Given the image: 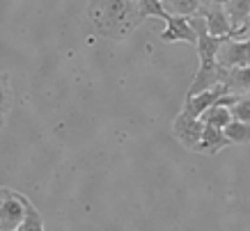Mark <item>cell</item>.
<instances>
[{
  "label": "cell",
  "instance_id": "277c9868",
  "mask_svg": "<svg viewBox=\"0 0 250 231\" xmlns=\"http://www.w3.org/2000/svg\"><path fill=\"white\" fill-rule=\"evenodd\" d=\"M202 128L205 126H202L200 119L190 117L188 112L179 110V115H177V119H174V124H172V135L184 149L195 151L197 144H200V137H202Z\"/></svg>",
  "mask_w": 250,
  "mask_h": 231
},
{
  "label": "cell",
  "instance_id": "7a4b0ae2",
  "mask_svg": "<svg viewBox=\"0 0 250 231\" xmlns=\"http://www.w3.org/2000/svg\"><path fill=\"white\" fill-rule=\"evenodd\" d=\"M195 16L202 19L207 32L211 37H232V35L248 37V28H241V30H236V32L229 28L228 16L223 12V0H200Z\"/></svg>",
  "mask_w": 250,
  "mask_h": 231
},
{
  "label": "cell",
  "instance_id": "30bf717a",
  "mask_svg": "<svg viewBox=\"0 0 250 231\" xmlns=\"http://www.w3.org/2000/svg\"><path fill=\"white\" fill-rule=\"evenodd\" d=\"M229 147V142L225 140L223 131L218 128H209L205 126L202 128V137H200V144H197L195 154H205V156H216L220 149Z\"/></svg>",
  "mask_w": 250,
  "mask_h": 231
},
{
  "label": "cell",
  "instance_id": "3957f363",
  "mask_svg": "<svg viewBox=\"0 0 250 231\" xmlns=\"http://www.w3.org/2000/svg\"><path fill=\"white\" fill-rule=\"evenodd\" d=\"M216 64H218L223 71L250 67V39H234V37L225 39V41L218 46Z\"/></svg>",
  "mask_w": 250,
  "mask_h": 231
},
{
  "label": "cell",
  "instance_id": "ba28073f",
  "mask_svg": "<svg viewBox=\"0 0 250 231\" xmlns=\"http://www.w3.org/2000/svg\"><path fill=\"white\" fill-rule=\"evenodd\" d=\"M218 85H223L228 96H250V67L223 71V78Z\"/></svg>",
  "mask_w": 250,
  "mask_h": 231
},
{
  "label": "cell",
  "instance_id": "9a60e30c",
  "mask_svg": "<svg viewBox=\"0 0 250 231\" xmlns=\"http://www.w3.org/2000/svg\"><path fill=\"white\" fill-rule=\"evenodd\" d=\"M223 135L229 144H248L250 142V124H239V121H229L223 128Z\"/></svg>",
  "mask_w": 250,
  "mask_h": 231
},
{
  "label": "cell",
  "instance_id": "7c38bea8",
  "mask_svg": "<svg viewBox=\"0 0 250 231\" xmlns=\"http://www.w3.org/2000/svg\"><path fill=\"white\" fill-rule=\"evenodd\" d=\"M19 199H21L23 209H25V217H23L21 231H44V220H42V215H39L37 206L21 192H19Z\"/></svg>",
  "mask_w": 250,
  "mask_h": 231
},
{
  "label": "cell",
  "instance_id": "2e32d148",
  "mask_svg": "<svg viewBox=\"0 0 250 231\" xmlns=\"http://www.w3.org/2000/svg\"><path fill=\"white\" fill-rule=\"evenodd\" d=\"M228 112L232 121L239 124H250V96H239L228 105Z\"/></svg>",
  "mask_w": 250,
  "mask_h": 231
},
{
  "label": "cell",
  "instance_id": "5b68a950",
  "mask_svg": "<svg viewBox=\"0 0 250 231\" xmlns=\"http://www.w3.org/2000/svg\"><path fill=\"white\" fill-rule=\"evenodd\" d=\"M166 30L159 35V41L163 44H188L195 48L197 44V35L190 28L188 19H177V16H166Z\"/></svg>",
  "mask_w": 250,
  "mask_h": 231
},
{
  "label": "cell",
  "instance_id": "e0dca14e",
  "mask_svg": "<svg viewBox=\"0 0 250 231\" xmlns=\"http://www.w3.org/2000/svg\"><path fill=\"white\" fill-rule=\"evenodd\" d=\"M138 9H140V16L149 19V16H156V19H166V12L161 7V0H138Z\"/></svg>",
  "mask_w": 250,
  "mask_h": 231
},
{
  "label": "cell",
  "instance_id": "8992f818",
  "mask_svg": "<svg viewBox=\"0 0 250 231\" xmlns=\"http://www.w3.org/2000/svg\"><path fill=\"white\" fill-rule=\"evenodd\" d=\"M25 217V209H23L19 192L7 188V194L0 204V231H16L23 224Z\"/></svg>",
  "mask_w": 250,
  "mask_h": 231
},
{
  "label": "cell",
  "instance_id": "6da1fadb",
  "mask_svg": "<svg viewBox=\"0 0 250 231\" xmlns=\"http://www.w3.org/2000/svg\"><path fill=\"white\" fill-rule=\"evenodd\" d=\"M90 19L97 35L122 41L143 23L138 0H104L90 2Z\"/></svg>",
  "mask_w": 250,
  "mask_h": 231
},
{
  "label": "cell",
  "instance_id": "4fadbf2b",
  "mask_svg": "<svg viewBox=\"0 0 250 231\" xmlns=\"http://www.w3.org/2000/svg\"><path fill=\"white\" fill-rule=\"evenodd\" d=\"M200 121H202V126L218 128V131H223V128L232 121V117H229L228 108H223V105H211L207 112H202V115H200Z\"/></svg>",
  "mask_w": 250,
  "mask_h": 231
},
{
  "label": "cell",
  "instance_id": "5bb4252c",
  "mask_svg": "<svg viewBox=\"0 0 250 231\" xmlns=\"http://www.w3.org/2000/svg\"><path fill=\"white\" fill-rule=\"evenodd\" d=\"M12 101H14V92H12V80L7 74L0 71V128L5 126L9 110H12Z\"/></svg>",
  "mask_w": 250,
  "mask_h": 231
},
{
  "label": "cell",
  "instance_id": "9c48e42d",
  "mask_svg": "<svg viewBox=\"0 0 250 231\" xmlns=\"http://www.w3.org/2000/svg\"><path fill=\"white\" fill-rule=\"evenodd\" d=\"M223 12L228 16V23L232 30H241L248 28L250 21V2L248 0H225L223 2Z\"/></svg>",
  "mask_w": 250,
  "mask_h": 231
},
{
  "label": "cell",
  "instance_id": "52a82bcc",
  "mask_svg": "<svg viewBox=\"0 0 250 231\" xmlns=\"http://www.w3.org/2000/svg\"><path fill=\"white\" fill-rule=\"evenodd\" d=\"M223 96H228V92L223 90V85H216V87H211V90L200 92V94H197V96H193V98H184L182 110L188 112L190 117L200 119V115H202V112H207L211 105H216Z\"/></svg>",
  "mask_w": 250,
  "mask_h": 231
},
{
  "label": "cell",
  "instance_id": "8fae6325",
  "mask_svg": "<svg viewBox=\"0 0 250 231\" xmlns=\"http://www.w3.org/2000/svg\"><path fill=\"white\" fill-rule=\"evenodd\" d=\"M200 0H161V7L167 16H177V19H190L195 16Z\"/></svg>",
  "mask_w": 250,
  "mask_h": 231
},
{
  "label": "cell",
  "instance_id": "ac0fdd59",
  "mask_svg": "<svg viewBox=\"0 0 250 231\" xmlns=\"http://www.w3.org/2000/svg\"><path fill=\"white\" fill-rule=\"evenodd\" d=\"M5 194H7V188L0 186V204H2V199H5Z\"/></svg>",
  "mask_w": 250,
  "mask_h": 231
},
{
  "label": "cell",
  "instance_id": "d6986e66",
  "mask_svg": "<svg viewBox=\"0 0 250 231\" xmlns=\"http://www.w3.org/2000/svg\"><path fill=\"white\" fill-rule=\"evenodd\" d=\"M16 231H21V227H19V229H16Z\"/></svg>",
  "mask_w": 250,
  "mask_h": 231
}]
</instances>
